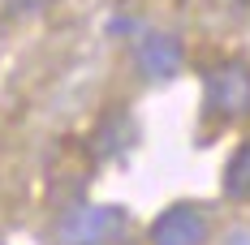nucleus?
I'll return each mask as SVG.
<instances>
[{
    "mask_svg": "<svg viewBox=\"0 0 250 245\" xmlns=\"http://www.w3.org/2000/svg\"><path fill=\"white\" fill-rule=\"evenodd\" d=\"M138 65L151 77H173L181 69V43H177L173 35H147L138 43Z\"/></svg>",
    "mask_w": 250,
    "mask_h": 245,
    "instance_id": "obj_4",
    "label": "nucleus"
},
{
    "mask_svg": "<svg viewBox=\"0 0 250 245\" xmlns=\"http://www.w3.org/2000/svg\"><path fill=\"white\" fill-rule=\"evenodd\" d=\"M225 194L233 202H250V142L237 147V155L229 159L225 168Z\"/></svg>",
    "mask_w": 250,
    "mask_h": 245,
    "instance_id": "obj_5",
    "label": "nucleus"
},
{
    "mask_svg": "<svg viewBox=\"0 0 250 245\" xmlns=\"http://www.w3.org/2000/svg\"><path fill=\"white\" fill-rule=\"evenodd\" d=\"M207 241V215L194 202H177L151 224V245H203Z\"/></svg>",
    "mask_w": 250,
    "mask_h": 245,
    "instance_id": "obj_3",
    "label": "nucleus"
},
{
    "mask_svg": "<svg viewBox=\"0 0 250 245\" xmlns=\"http://www.w3.org/2000/svg\"><path fill=\"white\" fill-rule=\"evenodd\" d=\"M129 215L121 207H74L56 224V241L61 245H112L125 237Z\"/></svg>",
    "mask_w": 250,
    "mask_h": 245,
    "instance_id": "obj_1",
    "label": "nucleus"
},
{
    "mask_svg": "<svg viewBox=\"0 0 250 245\" xmlns=\"http://www.w3.org/2000/svg\"><path fill=\"white\" fill-rule=\"evenodd\" d=\"M203 103L216 121H242L250 116V69L242 60H225L207 74Z\"/></svg>",
    "mask_w": 250,
    "mask_h": 245,
    "instance_id": "obj_2",
    "label": "nucleus"
}]
</instances>
